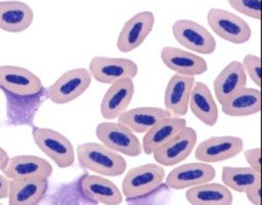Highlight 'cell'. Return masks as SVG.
Masks as SVG:
<instances>
[{"label":"cell","mask_w":262,"mask_h":205,"mask_svg":"<svg viewBox=\"0 0 262 205\" xmlns=\"http://www.w3.org/2000/svg\"><path fill=\"white\" fill-rule=\"evenodd\" d=\"M245 193L252 204L261 205V181L251 186Z\"/></svg>","instance_id":"cell-31"},{"label":"cell","mask_w":262,"mask_h":205,"mask_svg":"<svg viewBox=\"0 0 262 205\" xmlns=\"http://www.w3.org/2000/svg\"><path fill=\"white\" fill-rule=\"evenodd\" d=\"M48 190V178L32 176L9 180L8 203L10 205H36L45 197Z\"/></svg>","instance_id":"cell-15"},{"label":"cell","mask_w":262,"mask_h":205,"mask_svg":"<svg viewBox=\"0 0 262 205\" xmlns=\"http://www.w3.org/2000/svg\"><path fill=\"white\" fill-rule=\"evenodd\" d=\"M221 180L224 186L238 193H245L254 184L261 181V173L250 166H223Z\"/></svg>","instance_id":"cell-27"},{"label":"cell","mask_w":262,"mask_h":205,"mask_svg":"<svg viewBox=\"0 0 262 205\" xmlns=\"http://www.w3.org/2000/svg\"><path fill=\"white\" fill-rule=\"evenodd\" d=\"M8 160H9L8 153L2 147H0V170H3L5 168Z\"/></svg>","instance_id":"cell-33"},{"label":"cell","mask_w":262,"mask_h":205,"mask_svg":"<svg viewBox=\"0 0 262 205\" xmlns=\"http://www.w3.org/2000/svg\"><path fill=\"white\" fill-rule=\"evenodd\" d=\"M247 86V74L242 62L232 60L218 73L213 82L214 94L221 104L235 91Z\"/></svg>","instance_id":"cell-25"},{"label":"cell","mask_w":262,"mask_h":205,"mask_svg":"<svg viewBox=\"0 0 262 205\" xmlns=\"http://www.w3.org/2000/svg\"><path fill=\"white\" fill-rule=\"evenodd\" d=\"M161 59L168 68L183 75H201L208 69L207 61L203 57L176 47H163Z\"/></svg>","instance_id":"cell-17"},{"label":"cell","mask_w":262,"mask_h":205,"mask_svg":"<svg viewBox=\"0 0 262 205\" xmlns=\"http://www.w3.org/2000/svg\"><path fill=\"white\" fill-rule=\"evenodd\" d=\"M155 25L151 11H140L131 16L123 25L117 39V48L128 53L138 48L148 37Z\"/></svg>","instance_id":"cell-12"},{"label":"cell","mask_w":262,"mask_h":205,"mask_svg":"<svg viewBox=\"0 0 262 205\" xmlns=\"http://www.w3.org/2000/svg\"><path fill=\"white\" fill-rule=\"evenodd\" d=\"M172 33L181 46L195 53L208 55L216 49L213 35L196 21L178 19L172 25Z\"/></svg>","instance_id":"cell-7"},{"label":"cell","mask_w":262,"mask_h":205,"mask_svg":"<svg viewBox=\"0 0 262 205\" xmlns=\"http://www.w3.org/2000/svg\"><path fill=\"white\" fill-rule=\"evenodd\" d=\"M9 180L44 176L49 178L52 174V165L44 158L36 155H16L9 160L2 170Z\"/></svg>","instance_id":"cell-18"},{"label":"cell","mask_w":262,"mask_h":205,"mask_svg":"<svg viewBox=\"0 0 262 205\" xmlns=\"http://www.w3.org/2000/svg\"><path fill=\"white\" fill-rule=\"evenodd\" d=\"M134 95L133 79L124 78L111 84L100 102V114L106 119H115L127 110Z\"/></svg>","instance_id":"cell-14"},{"label":"cell","mask_w":262,"mask_h":205,"mask_svg":"<svg viewBox=\"0 0 262 205\" xmlns=\"http://www.w3.org/2000/svg\"><path fill=\"white\" fill-rule=\"evenodd\" d=\"M32 136L37 147L58 167L67 168L74 164L76 153L68 137L48 127H35Z\"/></svg>","instance_id":"cell-3"},{"label":"cell","mask_w":262,"mask_h":205,"mask_svg":"<svg viewBox=\"0 0 262 205\" xmlns=\"http://www.w3.org/2000/svg\"><path fill=\"white\" fill-rule=\"evenodd\" d=\"M91 80L89 70L84 67L67 70L47 89V96L55 104L69 103L85 93Z\"/></svg>","instance_id":"cell-6"},{"label":"cell","mask_w":262,"mask_h":205,"mask_svg":"<svg viewBox=\"0 0 262 205\" xmlns=\"http://www.w3.org/2000/svg\"><path fill=\"white\" fill-rule=\"evenodd\" d=\"M84 195L96 203L117 205L122 203V191L112 181L99 174H87L81 180Z\"/></svg>","instance_id":"cell-21"},{"label":"cell","mask_w":262,"mask_h":205,"mask_svg":"<svg viewBox=\"0 0 262 205\" xmlns=\"http://www.w3.org/2000/svg\"><path fill=\"white\" fill-rule=\"evenodd\" d=\"M198 134L194 129L185 125L171 140L158 148L154 153V159L163 166H172L186 159L195 147Z\"/></svg>","instance_id":"cell-10"},{"label":"cell","mask_w":262,"mask_h":205,"mask_svg":"<svg viewBox=\"0 0 262 205\" xmlns=\"http://www.w3.org/2000/svg\"><path fill=\"white\" fill-rule=\"evenodd\" d=\"M34 20L33 9L18 0L0 1V29L7 33L26 31Z\"/></svg>","instance_id":"cell-19"},{"label":"cell","mask_w":262,"mask_h":205,"mask_svg":"<svg viewBox=\"0 0 262 205\" xmlns=\"http://www.w3.org/2000/svg\"><path fill=\"white\" fill-rule=\"evenodd\" d=\"M186 125V120L180 116L170 115L159 120L151 129L144 133L142 151L151 155L158 148L171 140Z\"/></svg>","instance_id":"cell-20"},{"label":"cell","mask_w":262,"mask_h":205,"mask_svg":"<svg viewBox=\"0 0 262 205\" xmlns=\"http://www.w3.org/2000/svg\"><path fill=\"white\" fill-rule=\"evenodd\" d=\"M216 176V170L210 163L189 162L178 165L167 175L165 183L173 190H183L196 185L211 182Z\"/></svg>","instance_id":"cell-13"},{"label":"cell","mask_w":262,"mask_h":205,"mask_svg":"<svg viewBox=\"0 0 262 205\" xmlns=\"http://www.w3.org/2000/svg\"><path fill=\"white\" fill-rule=\"evenodd\" d=\"M245 159L249 163L250 167H252L257 172L261 173V149L260 147H255L248 149L244 152Z\"/></svg>","instance_id":"cell-30"},{"label":"cell","mask_w":262,"mask_h":205,"mask_svg":"<svg viewBox=\"0 0 262 205\" xmlns=\"http://www.w3.org/2000/svg\"><path fill=\"white\" fill-rule=\"evenodd\" d=\"M228 3L234 10L242 14L260 20L261 0H228Z\"/></svg>","instance_id":"cell-28"},{"label":"cell","mask_w":262,"mask_h":205,"mask_svg":"<svg viewBox=\"0 0 262 205\" xmlns=\"http://www.w3.org/2000/svg\"><path fill=\"white\" fill-rule=\"evenodd\" d=\"M188 203L193 205H230L233 201L230 190L219 183H204L185 192Z\"/></svg>","instance_id":"cell-26"},{"label":"cell","mask_w":262,"mask_h":205,"mask_svg":"<svg viewBox=\"0 0 262 205\" xmlns=\"http://www.w3.org/2000/svg\"><path fill=\"white\" fill-rule=\"evenodd\" d=\"M194 82V76L179 73H175L170 78L164 94V105L171 115L182 117L187 113Z\"/></svg>","instance_id":"cell-16"},{"label":"cell","mask_w":262,"mask_h":205,"mask_svg":"<svg viewBox=\"0 0 262 205\" xmlns=\"http://www.w3.org/2000/svg\"><path fill=\"white\" fill-rule=\"evenodd\" d=\"M188 107L192 114L206 125L216 124L219 115L218 107L211 90L205 83L194 82Z\"/></svg>","instance_id":"cell-23"},{"label":"cell","mask_w":262,"mask_h":205,"mask_svg":"<svg viewBox=\"0 0 262 205\" xmlns=\"http://www.w3.org/2000/svg\"><path fill=\"white\" fill-rule=\"evenodd\" d=\"M242 65L247 75L250 76L252 82L257 85L258 88L261 87V59L259 56L254 54L245 55Z\"/></svg>","instance_id":"cell-29"},{"label":"cell","mask_w":262,"mask_h":205,"mask_svg":"<svg viewBox=\"0 0 262 205\" xmlns=\"http://www.w3.org/2000/svg\"><path fill=\"white\" fill-rule=\"evenodd\" d=\"M76 155L81 166L99 175L119 176L127 168L125 158L103 144L88 142L77 147Z\"/></svg>","instance_id":"cell-1"},{"label":"cell","mask_w":262,"mask_h":205,"mask_svg":"<svg viewBox=\"0 0 262 205\" xmlns=\"http://www.w3.org/2000/svg\"><path fill=\"white\" fill-rule=\"evenodd\" d=\"M88 70L96 82L111 85L124 78L134 79L138 73V66L128 58L94 56L90 60Z\"/></svg>","instance_id":"cell-8"},{"label":"cell","mask_w":262,"mask_h":205,"mask_svg":"<svg viewBox=\"0 0 262 205\" xmlns=\"http://www.w3.org/2000/svg\"><path fill=\"white\" fill-rule=\"evenodd\" d=\"M244 148V141L235 136L211 137L201 142L194 152V157L206 163H215L238 155Z\"/></svg>","instance_id":"cell-11"},{"label":"cell","mask_w":262,"mask_h":205,"mask_svg":"<svg viewBox=\"0 0 262 205\" xmlns=\"http://www.w3.org/2000/svg\"><path fill=\"white\" fill-rule=\"evenodd\" d=\"M222 112L228 116L242 117L260 112L261 92L259 89L243 87L221 103Z\"/></svg>","instance_id":"cell-22"},{"label":"cell","mask_w":262,"mask_h":205,"mask_svg":"<svg viewBox=\"0 0 262 205\" xmlns=\"http://www.w3.org/2000/svg\"><path fill=\"white\" fill-rule=\"evenodd\" d=\"M170 115V112L165 108L141 106L125 110L118 116V122L126 125L133 133L143 134L151 129L159 120Z\"/></svg>","instance_id":"cell-24"},{"label":"cell","mask_w":262,"mask_h":205,"mask_svg":"<svg viewBox=\"0 0 262 205\" xmlns=\"http://www.w3.org/2000/svg\"><path fill=\"white\" fill-rule=\"evenodd\" d=\"M207 21L218 37L232 44L247 43L252 36V30L248 22L225 9L210 8L207 13Z\"/></svg>","instance_id":"cell-5"},{"label":"cell","mask_w":262,"mask_h":205,"mask_svg":"<svg viewBox=\"0 0 262 205\" xmlns=\"http://www.w3.org/2000/svg\"><path fill=\"white\" fill-rule=\"evenodd\" d=\"M0 87L9 94L20 97L39 94L43 88L36 73L17 65H0Z\"/></svg>","instance_id":"cell-9"},{"label":"cell","mask_w":262,"mask_h":205,"mask_svg":"<svg viewBox=\"0 0 262 205\" xmlns=\"http://www.w3.org/2000/svg\"><path fill=\"white\" fill-rule=\"evenodd\" d=\"M95 134L101 144L120 154L137 157L142 153L139 139L130 129L120 122H100L96 125Z\"/></svg>","instance_id":"cell-4"},{"label":"cell","mask_w":262,"mask_h":205,"mask_svg":"<svg viewBox=\"0 0 262 205\" xmlns=\"http://www.w3.org/2000/svg\"><path fill=\"white\" fill-rule=\"evenodd\" d=\"M9 178L4 174H0V199H6L8 196Z\"/></svg>","instance_id":"cell-32"},{"label":"cell","mask_w":262,"mask_h":205,"mask_svg":"<svg viewBox=\"0 0 262 205\" xmlns=\"http://www.w3.org/2000/svg\"><path fill=\"white\" fill-rule=\"evenodd\" d=\"M165 180L164 166L145 163L127 171L122 182V194L128 198H138L157 190Z\"/></svg>","instance_id":"cell-2"}]
</instances>
